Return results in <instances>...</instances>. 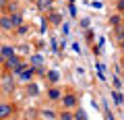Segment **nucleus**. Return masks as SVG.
Instances as JSON below:
<instances>
[{"label": "nucleus", "mask_w": 124, "mask_h": 120, "mask_svg": "<svg viewBox=\"0 0 124 120\" xmlns=\"http://www.w3.org/2000/svg\"><path fill=\"white\" fill-rule=\"evenodd\" d=\"M29 64H31V66H39V64H41V56H33Z\"/></svg>", "instance_id": "dca6fc26"}, {"label": "nucleus", "mask_w": 124, "mask_h": 120, "mask_svg": "<svg viewBox=\"0 0 124 120\" xmlns=\"http://www.w3.org/2000/svg\"><path fill=\"white\" fill-rule=\"evenodd\" d=\"M112 95H114V99H116V104H122V95H120L118 91H114V93H112Z\"/></svg>", "instance_id": "aec40b11"}, {"label": "nucleus", "mask_w": 124, "mask_h": 120, "mask_svg": "<svg viewBox=\"0 0 124 120\" xmlns=\"http://www.w3.org/2000/svg\"><path fill=\"white\" fill-rule=\"evenodd\" d=\"M46 95H48L50 102H56V99L62 97V91H60V89H56V87H50L48 91H46Z\"/></svg>", "instance_id": "0eeeda50"}, {"label": "nucleus", "mask_w": 124, "mask_h": 120, "mask_svg": "<svg viewBox=\"0 0 124 120\" xmlns=\"http://www.w3.org/2000/svg\"><path fill=\"white\" fill-rule=\"evenodd\" d=\"M50 23L52 25H60V21H62V17H60V13H54V10H50Z\"/></svg>", "instance_id": "9d476101"}, {"label": "nucleus", "mask_w": 124, "mask_h": 120, "mask_svg": "<svg viewBox=\"0 0 124 120\" xmlns=\"http://www.w3.org/2000/svg\"><path fill=\"white\" fill-rule=\"evenodd\" d=\"M58 118H62V120H75V114H70V112H62Z\"/></svg>", "instance_id": "2eb2a0df"}, {"label": "nucleus", "mask_w": 124, "mask_h": 120, "mask_svg": "<svg viewBox=\"0 0 124 120\" xmlns=\"http://www.w3.org/2000/svg\"><path fill=\"white\" fill-rule=\"evenodd\" d=\"M8 15H10V21H13L15 29H17L19 25H23V15H21V10H15V13H8Z\"/></svg>", "instance_id": "1a4fd4ad"}, {"label": "nucleus", "mask_w": 124, "mask_h": 120, "mask_svg": "<svg viewBox=\"0 0 124 120\" xmlns=\"http://www.w3.org/2000/svg\"><path fill=\"white\" fill-rule=\"evenodd\" d=\"M27 2H35V0H27Z\"/></svg>", "instance_id": "a878e982"}, {"label": "nucleus", "mask_w": 124, "mask_h": 120, "mask_svg": "<svg viewBox=\"0 0 124 120\" xmlns=\"http://www.w3.org/2000/svg\"><path fill=\"white\" fill-rule=\"evenodd\" d=\"M120 50H122V54H124V41H120Z\"/></svg>", "instance_id": "5701e85b"}, {"label": "nucleus", "mask_w": 124, "mask_h": 120, "mask_svg": "<svg viewBox=\"0 0 124 120\" xmlns=\"http://www.w3.org/2000/svg\"><path fill=\"white\" fill-rule=\"evenodd\" d=\"M120 68H122V72H124V58L120 60Z\"/></svg>", "instance_id": "4be33fe9"}, {"label": "nucleus", "mask_w": 124, "mask_h": 120, "mask_svg": "<svg viewBox=\"0 0 124 120\" xmlns=\"http://www.w3.org/2000/svg\"><path fill=\"white\" fill-rule=\"evenodd\" d=\"M122 35H124V25H122Z\"/></svg>", "instance_id": "393cba45"}, {"label": "nucleus", "mask_w": 124, "mask_h": 120, "mask_svg": "<svg viewBox=\"0 0 124 120\" xmlns=\"http://www.w3.org/2000/svg\"><path fill=\"white\" fill-rule=\"evenodd\" d=\"M6 4H8L6 0H0V8H2V10H6Z\"/></svg>", "instance_id": "412c9836"}, {"label": "nucleus", "mask_w": 124, "mask_h": 120, "mask_svg": "<svg viewBox=\"0 0 124 120\" xmlns=\"http://www.w3.org/2000/svg\"><path fill=\"white\" fill-rule=\"evenodd\" d=\"M60 99H62V106L66 108V110H72L77 106V95L75 93H64Z\"/></svg>", "instance_id": "f03ea898"}, {"label": "nucleus", "mask_w": 124, "mask_h": 120, "mask_svg": "<svg viewBox=\"0 0 124 120\" xmlns=\"http://www.w3.org/2000/svg\"><path fill=\"white\" fill-rule=\"evenodd\" d=\"M2 85H4V91H6V93H10V91L15 89V81L10 79V72H6V75H4V79H2Z\"/></svg>", "instance_id": "6e6552de"}, {"label": "nucleus", "mask_w": 124, "mask_h": 120, "mask_svg": "<svg viewBox=\"0 0 124 120\" xmlns=\"http://www.w3.org/2000/svg\"><path fill=\"white\" fill-rule=\"evenodd\" d=\"M35 4H37V8L41 10V13H50V10H54V0H35Z\"/></svg>", "instance_id": "20e7f679"}, {"label": "nucleus", "mask_w": 124, "mask_h": 120, "mask_svg": "<svg viewBox=\"0 0 124 120\" xmlns=\"http://www.w3.org/2000/svg\"><path fill=\"white\" fill-rule=\"evenodd\" d=\"M41 116H44V118H58V114H54V110H44Z\"/></svg>", "instance_id": "4468645a"}, {"label": "nucleus", "mask_w": 124, "mask_h": 120, "mask_svg": "<svg viewBox=\"0 0 124 120\" xmlns=\"http://www.w3.org/2000/svg\"><path fill=\"white\" fill-rule=\"evenodd\" d=\"M48 77H50V83H56V81H58V72H48Z\"/></svg>", "instance_id": "6ab92c4d"}, {"label": "nucleus", "mask_w": 124, "mask_h": 120, "mask_svg": "<svg viewBox=\"0 0 124 120\" xmlns=\"http://www.w3.org/2000/svg\"><path fill=\"white\" fill-rule=\"evenodd\" d=\"M15 10H19V4L17 2H8L6 4V13H15Z\"/></svg>", "instance_id": "ddd939ff"}, {"label": "nucleus", "mask_w": 124, "mask_h": 120, "mask_svg": "<svg viewBox=\"0 0 124 120\" xmlns=\"http://www.w3.org/2000/svg\"><path fill=\"white\" fill-rule=\"evenodd\" d=\"M0 52H2V56H4V60H6V58H13L15 54H17V50H15V46H10V44H2L0 46Z\"/></svg>", "instance_id": "39448f33"}, {"label": "nucleus", "mask_w": 124, "mask_h": 120, "mask_svg": "<svg viewBox=\"0 0 124 120\" xmlns=\"http://www.w3.org/2000/svg\"><path fill=\"white\" fill-rule=\"evenodd\" d=\"M116 8H118V13H120V15L124 13V0H116Z\"/></svg>", "instance_id": "f3484780"}, {"label": "nucleus", "mask_w": 124, "mask_h": 120, "mask_svg": "<svg viewBox=\"0 0 124 120\" xmlns=\"http://www.w3.org/2000/svg\"><path fill=\"white\" fill-rule=\"evenodd\" d=\"M122 19H124V13H122Z\"/></svg>", "instance_id": "bb28decb"}, {"label": "nucleus", "mask_w": 124, "mask_h": 120, "mask_svg": "<svg viewBox=\"0 0 124 120\" xmlns=\"http://www.w3.org/2000/svg\"><path fill=\"white\" fill-rule=\"evenodd\" d=\"M17 33H19V35H25V33H27V25H25V23L17 27Z\"/></svg>", "instance_id": "a211bd4d"}, {"label": "nucleus", "mask_w": 124, "mask_h": 120, "mask_svg": "<svg viewBox=\"0 0 124 120\" xmlns=\"http://www.w3.org/2000/svg\"><path fill=\"white\" fill-rule=\"evenodd\" d=\"M19 77H21V81L29 83V81L33 79V66H31V64H29V66H25V68H23L21 72H19Z\"/></svg>", "instance_id": "423d86ee"}, {"label": "nucleus", "mask_w": 124, "mask_h": 120, "mask_svg": "<svg viewBox=\"0 0 124 120\" xmlns=\"http://www.w3.org/2000/svg\"><path fill=\"white\" fill-rule=\"evenodd\" d=\"M27 93H31V97H35V95L39 93V89H37L35 85H33V83H31V81H29V87H27Z\"/></svg>", "instance_id": "f8f14e48"}, {"label": "nucleus", "mask_w": 124, "mask_h": 120, "mask_svg": "<svg viewBox=\"0 0 124 120\" xmlns=\"http://www.w3.org/2000/svg\"><path fill=\"white\" fill-rule=\"evenodd\" d=\"M0 29H2V31H13L15 29V25H13V21H10V15L6 13V15H0Z\"/></svg>", "instance_id": "7ed1b4c3"}, {"label": "nucleus", "mask_w": 124, "mask_h": 120, "mask_svg": "<svg viewBox=\"0 0 124 120\" xmlns=\"http://www.w3.org/2000/svg\"><path fill=\"white\" fill-rule=\"evenodd\" d=\"M15 112H17V106L10 102H0V120H6L10 118V116H15Z\"/></svg>", "instance_id": "f257e3e1"}, {"label": "nucleus", "mask_w": 124, "mask_h": 120, "mask_svg": "<svg viewBox=\"0 0 124 120\" xmlns=\"http://www.w3.org/2000/svg\"><path fill=\"white\" fill-rule=\"evenodd\" d=\"M2 62H4V56H2V52H0V64H2Z\"/></svg>", "instance_id": "b1692460"}, {"label": "nucleus", "mask_w": 124, "mask_h": 120, "mask_svg": "<svg viewBox=\"0 0 124 120\" xmlns=\"http://www.w3.org/2000/svg\"><path fill=\"white\" fill-rule=\"evenodd\" d=\"M122 15H112L110 17V25H114V27H118V25H122Z\"/></svg>", "instance_id": "9b49d317"}]
</instances>
